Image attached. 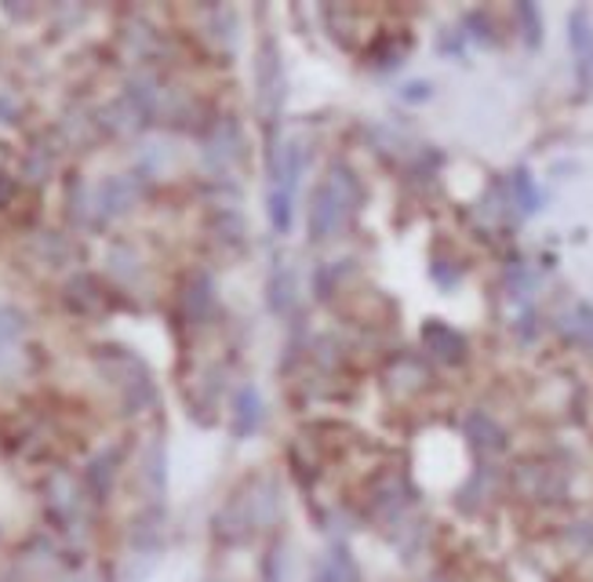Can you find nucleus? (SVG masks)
Returning a JSON list of instances; mask_svg holds the SVG:
<instances>
[{"label":"nucleus","mask_w":593,"mask_h":582,"mask_svg":"<svg viewBox=\"0 0 593 582\" xmlns=\"http://www.w3.org/2000/svg\"><path fill=\"white\" fill-rule=\"evenodd\" d=\"M358 204H361V186H358V179H353V171L336 168L328 175V182H320L314 190V197H310V208H306L310 241H317V244L328 241Z\"/></svg>","instance_id":"1"},{"label":"nucleus","mask_w":593,"mask_h":582,"mask_svg":"<svg viewBox=\"0 0 593 582\" xmlns=\"http://www.w3.org/2000/svg\"><path fill=\"white\" fill-rule=\"evenodd\" d=\"M99 368L106 372V379H110L117 386V393H121L124 408H132V412H138V408L154 404V379H149L146 364L135 357V353H128L121 347H110V350H99Z\"/></svg>","instance_id":"2"},{"label":"nucleus","mask_w":593,"mask_h":582,"mask_svg":"<svg viewBox=\"0 0 593 582\" xmlns=\"http://www.w3.org/2000/svg\"><path fill=\"white\" fill-rule=\"evenodd\" d=\"M143 197V175H110L99 186H92V208H95V226H106L113 219L128 215Z\"/></svg>","instance_id":"3"},{"label":"nucleus","mask_w":593,"mask_h":582,"mask_svg":"<svg viewBox=\"0 0 593 582\" xmlns=\"http://www.w3.org/2000/svg\"><path fill=\"white\" fill-rule=\"evenodd\" d=\"M513 488L532 502H565L568 499V473L549 462H524L513 470Z\"/></svg>","instance_id":"4"},{"label":"nucleus","mask_w":593,"mask_h":582,"mask_svg":"<svg viewBox=\"0 0 593 582\" xmlns=\"http://www.w3.org/2000/svg\"><path fill=\"white\" fill-rule=\"evenodd\" d=\"M255 81H258V106H263L266 117H274L280 110V102H285V73H280V56L269 40L258 48Z\"/></svg>","instance_id":"5"},{"label":"nucleus","mask_w":593,"mask_h":582,"mask_svg":"<svg viewBox=\"0 0 593 582\" xmlns=\"http://www.w3.org/2000/svg\"><path fill=\"white\" fill-rule=\"evenodd\" d=\"M255 513H252V499L247 495H237L215 513V535L222 538L226 546H244L255 532Z\"/></svg>","instance_id":"6"},{"label":"nucleus","mask_w":593,"mask_h":582,"mask_svg":"<svg viewBox=\"0 0 593 582\" xmlns=\"http://www.w3.org/2000/svg\"><path fill=\"white\" fill-rule=\"evenodd\" d=\"M62 303L77 317H99L106 314V288L92 274H73L62 284Z\"/></svg>","instance_id":"7"},{"label":"nucleus","mask_w":593,"mask_h":582,"mask_svg":"<svg viewBox=\"0 0 593 582\" xmlns=\"http://www.w3.org/2000/svg\"><path fill=\"white\" fill-rule=\"evenodd\" d=\"M45 502L51 513L66 517V521H73V517L81 513V502H84V484L73 477V473L59 470L51 473L48 484H45Z\"/></svg>","instance_id":"8"},{"label":"nucleus","mask_w":593,"mask_h":582,"mask_svg":"<svg viewBox=\"0 0 593 582\" xmlns=\"http://www.w3.org/2000/svg\"><path fill=\"white\" fill-rule=\"evenodd\" d=\"M423 347H426L429 357H437L440 364H462V361H467V339H462L456 328H448L445 320H426Z\"/></svg>","instance_id":"9"},{"label":"nucleus","mask_w":593,"mask_h":582,"mask_svg":"<svg viewBox=\"0 0 593 582\" xmlns=\"http://www.w3.org/2000/svg\"><path fill=\"white\" fill-rule=\"evenodd\" d=\"M462 434H467L470 448L481 451V456H499V451H506V429L495 423L488 412H470L462 419Z\"/></svg>","instance_id":"10"},{"label":"nucleus","mask_w":593,"mask_h":582,"mask_svg":"<svg viewBox=\"0 0 593 582\" xmlns=\"http://www.w3.org/2000/svg\"><path fill=\"white\" fill-rule=\"evenodd\" d=\"M314 582H361V568L353 560L350 546L336 543L325 557L317 560L314 568Z\"/></svg>","instance_id":"11"},{"label":"nucleus","mask_w":593,"mask_h":582,"mask_svg":"<svg viewBox=\"0 0 593 582\" xmlns=\"http://www.w3.org/2000/svg\"><path fill=\"white\" fill-rule=\"evenodd\" d=\"M121 462H124V451L121 448H110V451H99L92 462H88V470H84V488H88L92 495H110L113 488V481H117V470H121Z\"/></svg>","instance_id":"12"},{"label":"nucleus","mask_w":593,"mask_h":582,"mask_svg":"<svg viewBox=\"0 0 593 582\" xmlns=\"http://www.w3.org/2000/svg\"><path fill=\"white\" fill-rule=\"evenodd\" d=\"M258 423H263V397H258L255 386H244L241 393H237V401H233V419H230V429H233V437L237 440H244V437H252Z\"/></svg>","instance_id":"13"},{"label":"nucleus","mask_w":593,"mask_h":582,"mask_svg":"<svg viewBox=\"0 0 593 582\" xmlns=\"http://www.w3.org/2000/svg\"><path fill=\"white\" fill-rule=\"evenodd\" d=\"M34 255L40 263L56 266V269H66L73 258H77V244H73L70 233H37L34 237Z\"/></svg>","instance_id":"14"},{"label":"nucleus","mask_w":593,"mask_h":582,"mask_svg":"<svg viewBox=\"0 0 593 582\" xmlns=\"http://www.w3.org/2000/svg\"><path fill=\"white\" fill-rule=\"evenodd\" d=\"M215 306V284L208 274H193V280L182 291V310H186L190 320H204Z\"/></svg>","instance_id":"15"},{"label":"nucleus","mask_w":593,"mask_h":582,"mask_svg":"<svg viewBox=\"0 0 593 582\" xmlns=\"http://www.w3.org/2000/svg\"><path fill=\"white\" fill-rule=\"evenodd\" d=\"M56 165H59V149L40 143L23 157V179L34 182V186H40V182H48L51 175H56Z\"/></svg>","instance_id":"16"},{"label":"nucleus","mask_w":593,"mask_h":582,"mask_svg":"<svg viewBox=\"0 0 593 582\" xmlns=\"http://www.w3.org/2000/svg\"><path fill=\"white\" fill-rule=\"evenodd\" d=\"M66 215L77 230H92L95 226V208H92V186L88 182H70V193H66Z\"/></svg>","instance_id":"17"},{"label":"nucleus","mask_w":593,"mask_h":582,"mask_svg":"<svg viewBox=\"0 0 593 582\" xmlns=\"http://www.w3.org/2000/svg\"><path fill=\"white\" fill-rule=\"evenodd\" d=\"M560 331H565L571 342H579V347L593 350V306H586V303L571 306L568 314L560 317Z\"/></svg>","instance_id":"18"},{"label":"nucleus","mask_w":593,"mask_h":582,"mask_svg":"<svg viewBox=\"0 0 593 582\" xmlns=\"http://www.w3.org/2000/svg\"><path fill=\"white\" fill-rule=\"evenodd\" d=\"M568 45L571 51L586 62L590 51H593V26H590V12L586 8H576V12L568 15Z\"/></svg>","instance_id":"19"},{"label":"nucleus","mask_w":593,"mask_h":582,"mask_svg":"<svg viewBox=\"0 0 593 582\" xmlns=\"http://www.w3.org/2000/svg\"><path fill=\"white\" fill-rule=\"evenodd\" d=\"M138 466H143V470H138V477H143V484H146L149 492H154V495L165 492V484H168V473H165V466H168L165 448H160V445H149Z\"/></svg>","instance_id":"20"},{"label":"nucleus","mask_w":593,"mask_h":582,"mask_svg":"<svg viewBox=\"0 0 593 582\" xmlns=\"http://www.w3.org/2000/svg\"><path fill=\"white\" fill-rule=\"evenodd\" d=\"M291 303H295V277L280 263L274 269V277H269V306H274V314H288Z\"/></svg>","instance_id":"21"},{"label":"nucleus","mask_w":593,"mask_h":582,"mask_svg":"<svg viewBox=\"0 0 593 582\" xmlns=\"http://www.w3.org/2000/svg\"><path fill=\"white\" fill-rule=\"evenodd\" d=\"M106 266H110V274L117 280H132L138 277V255H135V247L132 244H113L110 247V255H106Z\"/></svg>","instance_id":"22"},{"label":"nucleus","mask_w":593,"mask_h":582,"mask_svg":"<svg viewBox=\"0 0 593 582\" xmlns=\"http://www.w3.org/2000/svg\"><path fill=\"white\" fill-rule=\"evenodd\" d=\"M510 186H513L517 208H521L524 215H535V211H538V201H543V197H538V190H535V179L528 175V171L521 168V171H517V175H513Z\"/></svg>","instance_id":"23"},{"label":"nucleus","mask_w":593,"mask_h":582,"mask_svg":"<svg viewBox=\"0 0 593 582\" xmlns=\"http://www.w3.org/2000/svg\"><path fill=\"white\" fill-rule=\"evenodd\" d=\"M517 19H521V29H524V45L535 51L538 45H543V19H538V8L517 4Z\"/></svg>","instance_id":"24"},{"label":"nucleus","mask_w":593,"mask_h":582,"mask_svg":"<svg viewBox=\"0 0 593 582\" xmlns=\"http://www.w3.org/2000/svg\"><path fill=\"white\" fill-rule=\"evenodd\" d=\"M269 219H274L277 230H288L291 226V197L288 193L274 190V197H269Z\"/></svg>","instance_id":"25"},{"label":"nucleus","mask_w":593,"mask_h":582,"mask_svg":"<svg viewBox=\"0 0 593 582\" xmlns=\"http://www.w3.org/2000/svg\"><path fill=\"white\" fill-rule=\"evenodd\" d=\"M19 117H23V102H19V95L0 88V124H15Z\"/></svg>","instance_id":"26"},{"label":"nucleus","mask_w":593,"mask_h":582,"mask_svg":"<svg viewBox=\"0 0 593 582\" xmlns=\"http://www.w3.org/2000/svg\"><path fill=\"white\" fill-rule=\"evenodd\" d=\"M336 280H339V269H331V266H317V274H314L317 299H331V291H336Z\"/></svg>","instance_id":"27"},{"label":"nucleus","mask_w":593,"mask_h":582,"mask_svg":"<svg viewBox=\"0 0 593 582\" xmlns=\"http://www.w3.org/2000/svg\"><path fill=\"white\" fill-rule=\"evenodd\" d=\"M429 95H434V88H429L426 81H412V84H404V88H401L404 102H426Z\"/></svg>","instance_id":"28"},{"label":"nucleus","mask_w":593,"mask_h":582,"mask_svg":"<svg viewBox=\"0 0 593 582\" xmlns=\"http://www.w3.org/2000/svg\"><path fill=\"white\" fill-rule=\"evenodd\" d=\"M15 197H19V182L12 175H0V211L12 208Z\"/></svg>","instance_id":"29"},{"label":"nucleus","mask_w":593,"mask_h":582,"mask_svg":"<svg viewBox=\"0 0 593 582\" xmlns=\"http://www.w3.org/2000/svg\"><path fill=\"white\" fill-rule=\"evenodd\" d=\"M59 582H92L88 575H66V579H59Z\"/></svg>","instance_id":"30"}]
</instances>
